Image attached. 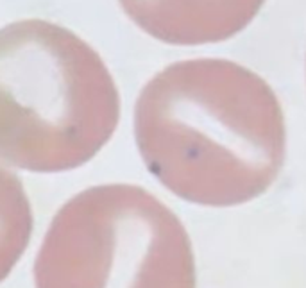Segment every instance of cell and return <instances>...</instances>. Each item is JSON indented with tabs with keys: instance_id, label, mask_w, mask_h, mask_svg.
I'll use <instances>...</instances> for the list:
<instances>
[{
	"instance_id": "cell-1",
	"label": "cell",
	"mask_w": 306,
	"mask_h": 288,
	"mask_svg": "<svg viewBox=\"0 0 306 288\" xmlns=\"http://www.w3.org/2000/svg\"><path fill=\"white\" fill-rule=\"evenodd\" d=\"M133 131L149 174L201 208L265 195L289 152L283 107L263 77L224 57L176 61L147 81Z\"/></svg>"
},
{
	"instance_id": "cell-2",
	"label": "cell",
	"mask_w": 306,
	"mask_h": 288,
	"mask_svg": "<svg viewBox=\"0 0 306 288\" xmlns=\"http://www.w3.org/2000/svg\"><path fill=\"white\" fill-rule=\"evenodd\" d=\"M119 122L113 77L77 34L45 20L0 29V161L40 174L77 169Z\"/></svg>"
},
{
	"instance_id": "cell-3",
	"label": "cell",
	"mask_w": 306,
	"mask_h": 288,
	"mask_svg": "<svg viewBox=\"0 0 306 288\" xmlns=\"http://www.w3.org/2000/svg\"><path fill=\"white\" fill-rule=\"evenodd\" d=\"M36 288H197L193 243L177 213L138 185L86 188L52 219Z\"/></svg>"
},
{
	"instance_id": "cell-4",
	"label": "cell",
	"mask_w": 306,
	"mask_h": 288,
	"mask_svg": "<svg viewBox=\"0 0 306 288\" xmlns=\"http://www.w3.org/2000/svg\"><path fill=\"white\" fill-rule=\"evenodd\" d=\"M135 25L174 47L215 45L235 38L265 0H119Z\"/></svg>"
},
{
	"instance_id": "cell-5",
	"label": "cell",
	"mask_w": 306,
	"mask_h": 288,
	"mask_svg": "<svg viewBox=\"0 0 306 288\" xmlns=\"http://www.w3.org/2000/svg\"><path fill=\"white\" fill-rule=\"evenodd\" d=\"M33 224V209L22 181L0 167V283L25 253Z\"/></svg>"
}]
</instances>
